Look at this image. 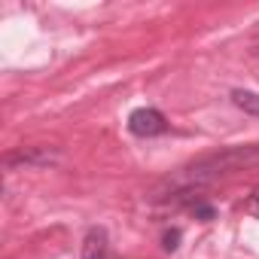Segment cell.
Here are the masks:
<instances>
[{
  "label": "cell",
  "mask_w": 259,
  "mask_h": 259,
  "mask_svg": "<svg viewBox=\"0 0 259 259\" xmlns=\"http://www.w3.org/2000/svg\"><path fill=\"white\" fill-rule=\"evenodd\" d=\"M82 259H110V244L107 232L101 226H92L82 238Z\"/></svg>",
  "instance_id": "cell-4"
},
{
  "label": "cell",
  "mask_w": 259,
  "mask_h": 259,
  "mask_svg": "<svg viewBox=\"0 0 259 259\" xmlns=\"http://www.w3.org/2000/svg\"><path fill=\"white\" fill-rule=\"evenodd\" d=\"M192 213H195L198 220H204V223L217 220V207H213V204H207V201H192Z\"/></svg>",
  "instance_id": "cell-6"
},
{
  "label": "cell",
  "mask_w": 259,
  "mask_h": 259,
  "mask_svg": "<svg viewBox=\"0 0 259 259\" xmlns=\"http://www.w3.org/2000/svg\"><path fill=\"white\" fill-rule=\"evenodd\" d=\"M58 162L55 147H22L7 156V168H49Z\"/></svg>",
  "instance_id": "cell-3"
},
{
  "label": "cell",
  "mask_w": 259,
  "mask_h": 259,
  "mask_svg": "<svg viewBox=\"0 0 259 259\" xmlns=\"http://www.w3.org/2000/svg\"><path fill=\"white\" fill-rule=\"evenodd\" d=\"M259 165V144H247V147H226L220 153H210V156H201L189 165H183L180 171H174L150 198L153 201H162L168 195H180V192H192L198 186H207V183H217L223 177H232L244 168H253Z\"/></svg>",
  "instance_id": "cell-1"
},
{
  "label": "cell",
  "mask_w": 259,
  "mask_h": 259,
  "mask_svg": "<svg viewBox=\"0 0 259 259\" xmlns=\"http://www.w3.org/2000/svg\"><path fill=\"white\" fill-rule=\"evenodd\" d=\"M253 55H259V37L253 40Z\"/></svg>",
  "instance_id": "cell-9"
},
{
  "label": "cell",
  "mask_w": 259,
  "mask_h": 259,
  "mask_svg": "<svg viewBox=\"0 0 259 259\" xmlns=\"http://www.w3.org/2000/svg\"><path fill=\"white\" fill-rule=\"evenodd\" d=\"M180 238H183V232H180V229H168V232L162 235V247H165L168 253H174V250L180 247Z\"/></svg>",
  "instance_id": "cell-7"
},
{
  "label": "cell",
  "mask_w": 259,
  "mask_h": 259,
  "mask_svg": "<svg viewBox=\"0 0 259 259\" xmlns=\"http://www.w3.org/2000/svg\"><path fill=\"white\" fill-rule=\"evenodd\" d=\"M128 132L135 138H159V135L168 132V122L156 107H138L128 116Z\"/></svg>",
  "instance_id": "cell-2"
},
{
  "label": "cell",
  "mask_w": 259,
  "mask_h": 259,
  "mask_svg": "<svg viewBox=\"0 0 259 259\" xmlns=\"http://www.w3.org/2000/svg\"><path fill=\"white\" fill-rule=\"evenodd\" d=\"M232 104H235L238 110L250 113V116H259V95L250 92V89H235V92H232Z\"/></svg>",
  "instance_id": "cell-5"
},
{
  "label": "cell",
  "mask_w": 259,
  "mask_h": 259,
  "mask_svg": "<svg viewBox=\"0 0 259 259\" xmlns=\"http://www.w3.org/2000/svg\"><path fill=\"white\" fill-rule=\"evenodd\" d=\"M247 210H250V213H253V217L259 220V189H256V192L250 195V201H247Z\"/></svg>",
  "instance_id": "cell-8"
}]
</instances>
